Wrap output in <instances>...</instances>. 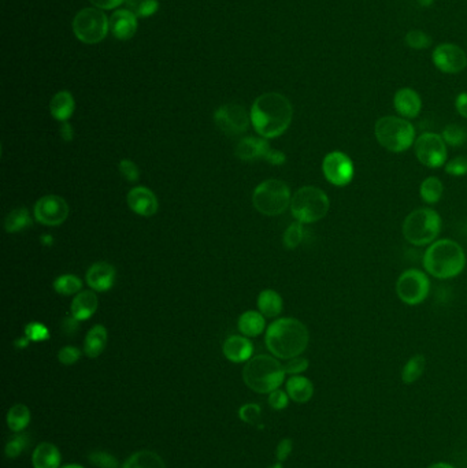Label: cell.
<instances>
[{
  "instance_id": "cell-2",
  "label": "cell",
  "mask_w": 467,
  "mask_h": 468,
  "mask_svg": "<svg viewBox=\"0 0 467 468\" xmlns=\"http://www.w3.org/2000/svg\"><path fill=\"white\" fill-rule=\"evenodd\" d=\"M265 341L275 358L289 360L307 349L310 334L303 322L295 318H281L269 326Z\"/></svg>"
},
{
  "instance_id": "cell-25",
  "label": "cell",
  "mask_w": 467,
  "mask_h": 468,
  "mask_svg": "<svg viewBox=\"0 0 467 468\" xmlns=\"http://www.w3.org/2000/svg\"><path fill=\"white\" fill-rule=\"evenodd\" d=\"M98 307V297L94 292H80L72 303V315L78 320H89L96 312Z\"/></svg>"
},
{
  "instance_id": "cell-21",
  "label": "cell",
  "mask_w": 467,
  "mask_h": 468,
  "mask_svg": "<svg viewBox=\"0 0 467 468\" xmlns=\"http://www.w3.org/2000/svg\"><path fill=\"white\" fill-rule=\"evenodd\" d=\"M254 346L251 341L242 336H232L223 343V355L233 363H242L251 359Z\"/></svg>"
},
{
  "instance_id": "cell-36",
  "label": "cell",
  "mask_w": 467,
  "mask_h": 468,
  "mask_svg": "<svg viewBox=\"0 0 467 468\" xmlns=\"http://www.w3.org/2000/svg\"><path fill=\"white\" fill-rule=\"evenodd\" d=\"M303 224L304 223L296 221L295 223L289 224L288 229L285 230V233H284V246H287L288 249H295L303 243L304 234H306V230H304Z\"/></svg>"
},
{
  "instance_id": "cell-5",
  "label": "cell",
  "mask_w": 467,
  "mask_h": 468,
  "mask_svg": "<svg viewBox=\"0 0 467 468\" xmlns=\"http://www.w3.org/2000/svg\"><path fill=\"white\" fill-rule=\"evenodd\" d=\"M374 136L381 147L394 153L410 149L417 140L414 125L394 115L380 118L374 125Z\"/></svg>"
},
{
  "instance_id": "cell-43",
  "label": "cell",
  "mask_w": 467,
  "mask_h": 468,
  "mask_svg": "<svg viewBox=\"0 0 467 468\" xmlns=\"http://www.w3.org/2000/svg\"><path fill=\"white\" fill-rule=\"evenodd\" d=\"M262 408L258 404H246L239 410V418L248 424H255L261 418Z\"/></svg>"
},
{
  "instance_id": "cell-42",
  "label": "cell",
  "mask_w": 467,
  "mask_h": 468,
  "mask_svg": "<svg viewBox=\"0 0 467 468\" xmlns=\"http://www.w3.org/2000/svg\"><path fill=\"white\" fill-rule=\"evenodd\" d=\"M444 170L452 177H463L467 174V156H456L444 165Z\"/></svg>"
},
{
  "instance_id": "cell-46",
  "label": "cell",
  "mask_w": 467,
  "mask_h": 468,
  "mask_svg": "<svg viewBox=\"0 0 467 468\" xmlns=\"http://www.w3.org/2000/svg\"><path fill=\"white\" fill-rule=\"evenodd\" d=\"M310 363L306 358H301V356H296V358H292L288 360V363L284 366V369L287 374H291V375H300L303 374L306 369H309Z\"/></svg>"
},
{
  "instance_id": "cell-58",
  "label": "cell",
  "mask_w": 467,
  "mask_h": 468,
  "mask_svg": "<svg viewBox=\"0 0 467 468\" xmlns=\"http://www.w3.org/2000/svg\"><path fill=\"white\" fill-rule=\"evenodd\" d=\"M270 468H284L282 466H281V463H277V464H274V466H271Z\"/></svg>"
},
{
  "instance_id": "cell-20",
  "label": "cell",
  "mask_w": 467,
  "mask_h": 468,
  "mask_svg": "<svg viewBox=\"0 0 467 468\" xmlns=\"http://www.w3.org/2000/svg\"><path fill=\"white\" fill-rule=\"evenodd\" d=\"M271 148L263 137H244L239 141L236 147V156L242 160H256L265 159Z\"/></svg>"
},
{
  "instance_id": "cell-8",
  "label": "cell",
  "mask_w": 467,
  "mask_h": 468,
  "mask_svg": "<svg viewBox=\"0 0 467 468\" xmlns=\"http://www.w3.org/2000/svg\"><path fill=\"white\" fill-rule=\"evenodd\" d=\"M291 189L280 179H268L256 186L252 195L254 207L263 215H281L291 205Z\"/></svg>"
},
{
  "instance_id": "cell-35",
  "label": "cell",
  "mask_w": 467,
  "mask_h": 468,
  "mask_svg": "<svg viewBox=\"0 0 467 468\" xmlns=\"http://www.w3.org/2000/svg\"><path fill=\"white\" fill-rule=\"evenodd\" d=\"M442 137L451 147H462L467 141V130L458 123H449L444 127Z\"/></svg>"
},
{
  "instance_id": "cell-24",
  "label": "cell",
  "mask_w": 467,
  "mask_h": 468,
  "mask_svg": "<svg viewBox=\"0 0 467 468\" xmlns=\"http://www.w3.org/2000/svg\"><path fill=\"white\" fill-rule=\"evenodd\" d=\"M287 393L292 401H295L297 404H304L313 398L314 385L306 377L292 375L287 381Z\"/></svg>"
},
{
  "instance_id": "cell-55",
  "label": "cell",
  "mask_w": 467,
  "mask_h": 468,
  "mask_svg": "<svg viewBox=\"0 0 467 468\" xmlns=\"http://www.w3.org/2000/svg\"><path fill=\"white\" fill-rule=\"evenodd\" d=\"M52 243H54L52 236L47 234V236H43V237H42V244H43V246H52Z\"/></svg>"
},
{
  "instance_id": "cell-6",
  "label": "cell",
  "mask_w": 467,
  "mask_h": 468,
  "mask_svg": "<svg viewBox=\"0 0 467 468\" xmlns=\"http://www.w3.org/2000/svg\"><path fill=\"white\" fill-rule=\"evenodd\" d=\"M443 227L440 214L428 207L417 208L410 213L403 222L401 232L407 243L411 246H423L435 243Z\"/></svg>"
},
{
  "instance_id": "cell-31",
  "label": "cell",
  "mask_w": 467,
  "mask_h": 468,
  "mask_svg": "<svg viewBox=\"0 0 467 468\" xmlns=\"http://www.w3.org/2000/svg\"><path fill=\"white\" fill-rule=\"evenodd\" d=\"M30 410L25 404H15L7 412V426L14 433H21L30 423Z\"/></svg>"
},
{
  "instance_id": "cell-29",
  "label": "cell",
  "mask_w": 467,
  "mask_h": 468,
  "mask_svg": "<svg viewBox=\"0 0 467 468\" xmlns=\"http://www.w3.org/2000/svg\"><path fill=\"white\" fill-rule=\"evenodd\" d=\"M239 330L247 337H256L265 330V318L261 312L247 311L239 318Z\"/></svg>"
},
{
  "instance_id": "cell-13",
  "label": "cell",
  "mask_w": 467,
  "mask_h": 468,
  "mask_svg": "<svg viewBox=\"0 0 467 468\" xmlns=\"http://www.w3.org/2000/svg\"><path fill=\"white\" fill-rule=\"evenodd\" d=\"M214 121L222 133L228 136H237L247 132L251 122V115H248L243 106L228 103L216 111Z\"/></svg>"
},
{
  "instance_id": "cell-9",
  "label": "cell",
  "mask_w": 467,
  "mask_h": 468,
  "mask_svg": "<svg viewBox=\"0 0 467 468\" xmlns=\"http://www.w3.org/2000/svg\"><path fill=\"white\" fill-rule=\"evenodd\" d=\"M74 36L84 44H99L110 32V20L103 10L96 7H85L74 17Z\"/></svg>"
},
{
  "instance_id": "cell-54",
  "label": "cell",
  "mask_w": 467,
  "mask_h": 468,
  "mask_svg": "<svg viewBox=\"0 0 467 468\" xmlns=\"http://www.w3.org/2000/svg\"><path fill=\"white\" fill-rule=\"evenodd\" d=\"M426 468H456L454 467L452 464H449V463H445V462H437V463H433V464H430V466H428Z\"/></svg>"
},
{
  "instance_id": "cell-14",
  "label": "cell",
  "mask_w": 467,
  "mask_h": 468,
  "mask_svg": "<svg viewBox=\"0 0 467 468\" xmlns=\"http://www.w3.org/2000/svg\"><path fill=\"white\" fill-rule=\"evenodd\" d=\"M432 62L442 73L459 74L467 68V55L459 46L443 43L433 49Z\"/></svg>"
},
{
  "instance_id": "cell-12",
  "label": "cell",
  "mask_w": 467,
  "mask_h": 468,
  "mask_svg": "<svg viewBox=\"0 0 467 468\" xmlns=\"http://www.w3.org/2000/svg\"><path fill=\"white\" fill-rule=\"evenodd\" d=\"M322 172L329 184L335 186H347L354 179L355 166L347 153L333 151L323 158Z\"/></svg>"
},
{
  "instance_id": "cell-41",
  "label": "cell",
  "mask_w": 467,
  "mask_h": 468,
  "mask_svg": "<svg viewBox=\"0 0 467 468\" xmlns=\"http://www.w3.org/2000/svg\"><path fill=\"white\" fill-rule=\"evenodd\" d=\"M133 13L137 17H151L159 10V1L158 0H132Z\"/></svg>"
},
{
  "instance_id": "cell-48",
  "label": "cell",
  "mask_w": 467,
  "mask_h": 468,
  "mask_svg": "<svg viewBox=\"0 0 467 468\" xmlns=\"http://www.w3.org/2000/svg\"><path fill=\"white\" fill-rule=\"evenodd\" d=\"M292 449H294V443L291 438H284L281 440L280 443L277 445V449H275V457L277 460L281 463V462H285L289 455L292 453Z\"/></svg>"
},
{
  "instance_id": "cell-34",
  "label": "cell",
  "mask_w": 467,
  "mask_h": 468,
  "mask_svg": "<svg viewBox=\"0 0 467 468\" xmlns=\"http://www.w3.org/2000/svg\"><path fill=\"white\" fill-rule=\"evenodd\" d=\"M81 288H82L81 279L78 277H75V275H72V274L61 275L54 282V289L59 295H74V293H78L81 291Z\"/></svg>"
},
{
  "instance_id": "cell-50",
  "label": "cell",
  "mask_w": 467,
  "mask_h": 468,
  "mask_svg": "<svg viewBox=\"0 0 467 468\" xmlns=\"http://www.w3.org/2000/svg\"><path fill=\"white\" fill-rule=\"evenodd\" d=\"M89 1L100 10H114L118 8L126 0H89Z\"/></svg>"
},
{
  "instance_id": "cell-44",
  "label": "cell",
  "mask_w": 467,
  "mask_h": 468,
  "mask_svg": "<svg viewBox=\"0 0 467 468\" xmlns=\"http://www.w3.org/2000/svg\"><path fill=\"white\" fill-rule=\"evenodd\" d=\"M80 358H81V352L75 346H63L58 352V359L65 366H72L74 363H77L80 360Z\"/></svg>"
},
{
  "instance_id": "cell-57",
  "label": "cell",
  "mask_w": 467,
  "mask_h": 468,
  "mask_svg": "<svg viewBox=\"0 0 467 468\" xmlns=\"http://www.w3.org/2000/svg\"><path fill=\"white\" fill-rule=\"evenodd\" d=\"M62 468H84L82 466H78V464H68V466H63Z\"/></svg>"
},
{
  "instance_id": "cell-26",
  "label": "cell",
  "mask_w": 467,
  "mask_h": 468,
  "mask_svg": "<svg viewBox=\"0 0 467 468\" xmlns=\"http://www.w3.org/2000/svg\"><path fill=\"white\" fill-rule=\"evenodd\" d=\"M107 330L104 326L101 324H96L94 326L87 337H85V341H84V352L88 358L91 359H95L101 355V352L104 350L106 345H107Z\"/></svg>"
},
{
  "instance_id": "cell-40",
  "label": "cell",
  "mask_w": 467,
  "mask_h": 468,
  "mask_svg": "<svg viewBox=\"0 0 467 468\" xmlns=\"http://www.w3.org/2000/svg\"><path fill=\"white\" fill-rule=\"evenodd\" d=\"M91 464H94L95 467L98 468H118L120 463L116 459V456L103 452V450H95L92 453H89L88 456Z\"/></svg>"
},
{
  "instance_id": "cell-3",
  "label": "cell",
  "mask_w": 467,
  "mask_h": 468,
  "mask_svg": "<svg viewBox=\"0 0 467 468\" xmlns=\"http://www.w3.org/2000/svg\"><path fill=\"white\" fill-rule=\"evenodd\" d=\"M466 263L465 249L449 239L432 243L423 255L425 270L437 279H451L461 275Z\"/></svg>"
},
{
  "instance_id": "cell-10",
  "label": "cell",
  "mask_w": 467,
  "mask_h": 468,
  "mask_svg": "<svg viewBox=\"0 0 467 468\" xmlns=\"http://www.w3.org/2000/svg\"><path fill=\"white\" fill-rule=\"evenodd\" d=\"M430 292V279L426 272L409 269L400 274L396 281V295L407 305L422 304Z\"/></svg>"
},
{
  "instance_id": "cell-56",
  "label": "cell",
  "mask_w": 467,
  "mask_h": 468,
  "mask_svg": "<svg viewBox=\"0 0 467 468\" xmlns=\"http://www.w3.org/2000/svg\"><path fill=\"white\" fill-rule=\"evenodd\" d=\"M417 1H418L419 6H422V7H430L435 0H417Z\"/></svg>"
},
{
  "instance_id": "cell-49",
  "label": "cell",
  "mask_w": 467,
  "mask_h": 468,
  "mask_svg": "<svg viewBox=\"0 0 467 468\" xmlns=\"http://www.w3.org/2000/svg\"><path fill=\"white\" fill-rule=\"evenodd\" d=\"M80 322H81V320L74 318L73 315L65 318L63 322H62V331H63L66 336H73L74 333H77L78 329H80Z\"/></svg>"
},
{
  "instance_id": "cell-53",
  "label": "cell",
  "mask_w": 467,
  "mask_h": 468,
  "mask_svg": "<svg viewBox=\"0 0 467 468\" xmlns=\"http://www.w3.org/2000/svg\"><path fill=\"white\" fill-rule=\"evenodd\" d=\"M61 136H62V139L65 141H72L73 140L74 130L70 123H62V126H61Z\"/></svg>"
},
{
  "instance_id": "cell-28",
  "label": "cell",
  "mask_w": 467,
  "mask_h": 468,
  "mask_svg": "<svg viewBox=\"0 0 467 468\" xmlns=\"http://www.w3.org/2000/svg\"><path fill=\"white\" fill-rule=\"evenodd\" d=\"M258 307L263 317L275 318L281 314L284 303H282L281 296L278 295L277 292H274L271 289H266V291L261 292V295L258 297Z\"/></svg>"
},
{
  "instance_id": "cell-39",
  "label": "cell",
  "mask_w": 467,
  "mask_h": 468,
  "mask_svg": "<svg viewBox=\"0 0 467 468\" xmlns=\"http://www.w3.org/2000/svg\"><path fill=\"white\" fill-rule=\"evenodd\" d=\"M25 336L29 339V341L39 343V341H47L49 339V329L39 323V322H30L25 327Z\"/></svg>"
},
{
  "instance_id": "cell-15",
  "label": "cell",
  "mask_w": 467,
  "mask_h": 468,
  "mask_svg": "<svg viewBox=\"0 0 467 468\" xmlns=\"http://www.w3.org/2000/svg\"><path fill=\"white\" fill-rule=\"evenodd\" d=\"M69 217V205L65 198L56 195L39 198L35 205V218L46 226H59Z\"/></svg>"
},
{
  "instance_id": "cell-45",
  "label": "cell",
  "mask_w": 467,
  "mask_h": 468,
  "mask_svg": "<svg viewBox=\"0 0 467 468\" xmlns=\"http://www.w3.org/2000/svg\"><path fill=\"white\" fill-rule=\"evenodd\" d=\"M120 172L123 174V178L127 182H136L140 178V170L136 166V163H133L129 159H123L120 162Z\"/></svg>"
},
{
  "instance_id": "cell-11",
  "label": "cell",
  "mask_w": 467,
  "mask_h": 468,
  "mask_svg": "<svg viewBox=\"0 0 467 468\" xmlns=\"http://www.w3.org/2000/svg\"><path fill=\"white\" fill-rule=\"evenodd\" d=\"M416 156L419 163L429 169H440L447 163V144L442 134L426 132L417 137L414 143Z\"/></svg>"
},
{
  "instance_id": "cell-47",
  "label": "cell",
  "mask_w": 467,
  "mask_h": 468,
  "mask_svg": "<svg viewBox=\"0 0 467 468\" xmlns=\"http://www.w3.org/2000/svg\"><path fill=\"white\" fill-rule=\"evenodd\" d=\"M288 403H289V396L284 391L275 389L274 392L269 393V404H270L271 408L275 410V411L285 410L288 407Z\"/></svg>"
},
{
  "instance_id": "cell-23",
  "label": "cell",
  "mask_w": 467,
  "mask_h": 468,
  "mask_svg": "<svg viewBox=\"0 0 467 468\" xmlns=\"http://www.w3.org/2000/svg\"><path fill=\"white\" fill-rule=\"evenodd\" d=\"M74 110H75V101L73 95L69 91H61L51 99L49 111L56 121L68 122V120L73 115Z\"/></svg>"
},
{
  "instance_id": "cell-17",
  "label": "cell",
  "mask_w": 467,
  "mask_h": 468,
  "mask_svg": "<svg viewBox=\"0 0 467 468\" xmlns=\"http://www.w3.org/2000/svg\"><path fill=\"white\" fill-rule=\"evenodd\" d=\"M394 107L399 117L404 120H414L422 111V99L413 88H400L394 96Z\"/></svg>"
},
{
  "instance_id": "cell-32",
  "label": "cell",
  "mask_w": 467,
  "mask_h": 468,
  "mask_svg": "<svg viewBox=\"0 0 467 468\" xmlns=\"http://www.w3.org/2000/svg\"><path fill=\"white\" fill-rule=\"evenodd\" d=\"M426 367V359L423 355H416L407 360L401 369V381L406 385H413L423 375Z\"/></svg>"
},
{
  "instance_id": "cell-51",
  "label": "cell",
  "mask_w": 467,
  "mask_h": 468,
  "mask_svg": "<svg viewBox=\"0 0 467 468\" xmlns=\"http://www.w3.org/2000/svg\"><path fill=\"white\" fill-rule=\"evenodd\" d=\"M455 108L458 111V114L467 120V92H462L459 94L456 99H455Z\"/></svg>"
},
{
  "instance_id": "cell-37",
  "label": "cell",
  "mask_w": 467,
  "mask_h": 468,
  "mask_svg": "<svg viewBox=\"0 0 467 468\" xmlns=\"http://www.w3.org/2000/svg\"><path fill=\"white\" fill-rule=\"evenodd\" d=\"M404 43L407 47L413 49H426L432 46L430 36L419 29H413L404 36Z\"/></svg>"
},
{
  "instance_id": "cell-27",
  "label": "cell",
  "mask_w": 467,
  "mask_h": 468,
  "mask_svg": "<svg viewBox=\"0 0 467 468\" xmlns=\"http://www.w3.org/2000/svg\"><path fill=\"white\" fill-rule=\"evenodd\" d=\"M123 468H166V464L158 453L144 449L129 456Z\"/></svg>"
},
{
  "instance_id": "cell-18",
  "label": "cell",
  "mask_w": 467,
  "mask_h": 468,
  "mask_svg": "<svg viewBox=\"0 0 467 468\" xmlns=\"http://www.w3.org/2000/svg\"><path fill=\"white\" fill-rule=\"evenodd\" d=\"M129 208L142 217H151L158 211V198L146 186L133 188L127 194Z\"/></svg>"
},
{
  "instance_id": "cell-1",
  "label": "cell",
  "mask_w": 467,
  "mask_h": 468,
  "mask_svg": "<svg viewBox=\"0 0 467 468\" xmlns=\"http://www.w3.org/2000/svg\"><path fill=\"white\" fill-rule=\"evenodd\" d=\"M251 122L263 139H275L284 134L292 122L294 108L288 98L277 92L261 95L252 104Z\"/></svg>"
},
{
  "instance_id": "cell-22",
  "label": "cell",
  "mask_w": 467,
  "mask_h": 468,
  "mask_svg": "<svg viewBox=\"0 0 467 468\" xmlns=\"http://www.w3.org/2000/svg\"><path fill=\"white\" fill-rule=\"evenodd\" d=\"M33 468H59L61 452L54 443H39L32 455Z\"/></svg>"
},
{
  "instance_id": "cell-16",
  "label": "cell",
  "mask_w": 467,
  "mask_h": 468,
  "mask_svg": "<svg viewBox=\"0 0 467 468\" xmlns=\"http://www.w3.org/2000/svg\"><path fill=\"white\" fill-rule=\"evenodd\" d=\"M137 26V15L129 8L116 10L110 17V32L121 42L130 40L136 34Z\"/></svg>"
},
{
  "instance_id": "cell-33",
  "label": "cell",
  "mask_w": 467,
  "mask_h": 468,
  "mask_svg": "<svg viewBox=\"0 0 467 468\" xmlns=\"http://www.w3.org/2000/svg\"><path fill=\"white\" fill-rule=\"evenodd\" d=\"M32 224V218L29 211L25 207L13 210L4 221V229L8 233H18Z\"/></svg>"
},
{
  "instance_id": "cell-19",
  "label": "cell",
  "mask_w": 467,
  "mask_h": 468,
  "mask_svg": "<svg viewBox=\"0 0 467 468\" xmlns=\"http://www.w3.org/2000/svg\"><path fill=\"white\" fill-rule=\"evenodd\" d=\"M116 282V269L106 263L98 262L89 267L87 272V284L91 289L98 292H107Z\"/></svg>"
},
{
  "instance_id": "cell-7",
  "label": "cell",
  "mask_w": 467,
  "mask_h": 468,
  "mask_svg": "<svg viewBox=\"0 0 467 468\" xmlns=\"http://www.w3.org/2000/svg\"><path fill=\"white\" fill-rule=\"evenodd\" d=\"M330 208L328 195L317 186L297 189L291 200V213L300 223H314L326 217Z\"/></svg>"
},
{
  "instance_id": "cell-52",
  "label": "cell",
  "mask_w": 467,
  "mask_h": 468,
  "mask_svg": "<svg viewBox=\"0 0 467 468\" xmlns=\"http://www.w3.org/2000/svg\"><path fill=\"white\" fill-rule=\"evenodd\" d=\"M265 160H268V162L271 163V165H275V166H278V165H282V163H285V160H287V156H285V153H282L281 151H277V149H270V151H269V153L266 155Z\"/></svg>"
},
{
  "instance_id": "cell-4",
  "label": "cell",
  "mask_w": 467,
  "mask_h": 468,
  "mask_svg": "<svg viewBox=\"0 0 467 468\" xmlns=\"http://www.w3.org/2000/svg\"><path fill=\"white\" fill-rule=\"evenodd\" d=\"M284 366L274 358L259 355L248 360L243 369L247 386L256 393H271L278 389L285 379Z\"/></svg>"
},
{
  "instance_id": "cell-38",
  "label": "cell",
  "mask_w": 467,
  "mask_h": 468,
  "mask_svg": "<svg viewBox=\"0 0 467 468\" xmlns=\"http://www.w3.org/2000/svg\"><path fill=\"white\" fill-rule=\"evenodd\" d=\"M29 445V438L26 434H17L8 443H6L4 453L8 459H17Z\"/></svg>"
},
{
  "instance_id": "cell-30",
  "label": "cell",
  "mask_w": 467,
  "mask_h": 468,
  "mask_svg": "<svg viewBox=\"0 0 467 468\" xmlns=\"http://www.w3.org/2000/svg\"><path fill=\"white\" fill-rule=\"evenodd\" d=\"M444 195V184L437 177H428L419 186V196L426 204H436Z\"/></svg>"
}]
</instances>
